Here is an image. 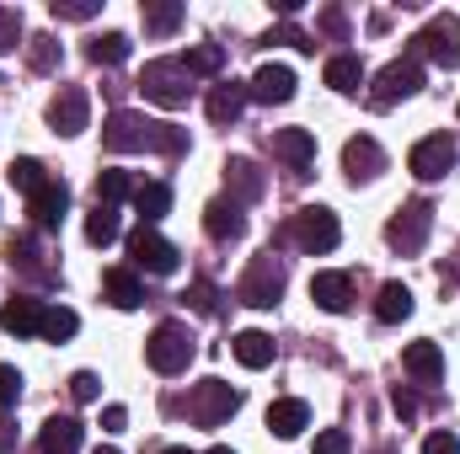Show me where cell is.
<instances>
[{
  "label": "cell",
  "mask_w": 460,
  "mask_h": 454,
  "mask_svg": "<svg viewBox=\"0 0 460 454\" xmlns=\"http://www.w3.org/2000/svg\"><path fill=\"white\" fill-rule=\"evenodd\" d=\"M284 235L300 246V251H332L338 240H343V225H338V214L332 209H322V204H311V209H300L289 225H284Z\"/></svg>",
  "instance_id": "277c9868"
},
{
  "label": "cell",
  "mask_w": 460,
  "mask_h": 454,
  "mask_svg": "<svg viewBox=\"0 0 460 454\" xmlns=\"http://www.w3.org/2000/svg\"><path fill=\"white\" fill-rule=\"evenodd\" d=\"M22 38V11L16 5H0V54H11Z\"/></svg>",
  "instance_id": "ab89813d"
},
{
  "label": "cell",
  "mask_w": 460,
  "mask_h": 454,
  "mask_svg": "<svg viewBox=\"0 0 460 454\" xmlns=\"http://www.w3.org/2000/svg\"><path fill=\"white\" fill-rule=\"evenodd\" d=\"M5 251H11V267H16V262H22V267H38V251H32V240H27V235H11V246H5Z\"/></svg>",
  "instance_id": "bcb514c9"
},
{
  "label": "cell",
  "mask_w": 460,
  "mask_h": 454,
  "mask_svg": "<svg viewBox=\"0 0 460 454\" xmlns=\"http://www.w3.org/2000/svg\"><path fill=\"white\" fill-rule=\"evenodd\" d=\"M86 59H92V65H123V59H128V38H123V32L92 38V43H86Z\"/></svg>",
  "instance_id": "4dcf8cb0"
},
{
  "label": "cell",
  "mask_w": 460,
  "mask_h": 454,
  "mask_svg": "<svg viewBox=\"0 0 460 454\" xmlns=\"http://www.w3.org/2000/svg\"><path fill=\"white\" fill-rule=\"evenodd\" d=\"M43 182H49V177H43V166H38L32 155H22V161H11V188H22V193L32 198V193H38Z\"/></svg>",
  "instance_id": "d590c367"
},
{
  "label": "cell",
  "mask_w": 460,
  "mask_h": 454,
  "mask_svg": "<svg viewBox=\"0 0 460 454\" xmlns=\"http://www.w3.org/2000/svg\"><path fill=\"white\" fill-rule=\"evenodd\" d=\"M49 11H54L59 22H92V16H97L102 5H97V0H54Z\"/></svg>",
  "instance_id": "74e56055"
},
{
  "label": "cell",
  "mask_w": 460,
  "mask_h": 454,
  "mask_svg": "<svg viewBox=\"0 0 460 454\" xmlns=\"http://www.w3.org/2000/svg\"><path fill=\"white\" fill-rule=\"evenodd\" d=\"M353 444H348L343 428H327V433H316V454H348Z\"/></svg>",
  "instance_id": "ee69618b"
},
{
  "label": "cell",
  "mask_w": 460,
  "mask_h": 454,
  "mask_svg": "<svg viewBox=\"0 0 460 454\" xmlns=\"http://www.w3.org/2000/svg\"><path fill=\"white\" fill-rule=\"evenodd\" d=\"M128 257H134V267H145V273H155V278L177 273V262H182V251H177L155 225H139L128 235Z\"/></svg>",
  "instance_id": "9c48e42d"
},
{
  "label": "cell",
  "mask_w": 460,
  "mask_h": 454,
  "mask_svg": "<svg viewBox=\"0 0 460 454\" xmlns=\"http://www.w3.org/2000/svg\"><path fill=\"white\" fill-rule=\"evenodd\" d=\"M375 316H380L385 327H396V321H407V316H412V289H407V284H380V300H375Z\"/></svg>",
  "instance_id": "4316f807"
},
{
  "label": "cell",
  "mask_w": 460,
  "mask_h": 454,
  "mask_svg": "<svg viewBox=\"0 0 460 454\" xmlns=\"http://www.w3.org/2000/svg\"><path fill=\"white\" fill-rule=\"evenodd\" d=\"M407 171H412L418 182H439L445 171H456V139H445V134L418 139L412 155H407Z\"/></svg>",
  "instance_id": "8fae6325"
},
{
  "label": "cell",
  "mask_w": 460,
  "mask_h": 454,
  "mask_svg": "<svg viewBox=\"0 0 460 454\" xmlns=\"http://www.w3.org/2000/svg\"><path fill=\"white\" fill-rule=\"evenodd\" d=\"M22 401V374L11 363H0V406H16Z\"/></svg>",
  "instance_id": "7bdbcfd3"
},
{
  "label": "cell",
  "mask_w": 460,
  "mask_h": 454,
  "mask_svg": "<svg viewBox=\"0 0 460 454\" xmlns=\"http://www.w3.org/2000/svg\"><path fill=\"white\" fill-rule=\"evenodd\" d=\"M139 92H145V102H155V108H188L193 75H188L182 59H150L145 75H139Z\"/></svg>",
  "instance_id": "7a4b0ae2"
},
{
  "label": "cell",
  "mask_w": 460,
  "mask_h": 454,
  "mask_svg": "<svg viewBox=\"0 0 460 454\" xmlns=\"http://www.w3.org/2000/svg\"><path fill=\"white\" fill-rule=\"evenodd\" d=\"M193 332L182 327V321H161L155 332H150V342H145V358H150V369L155 374H182L188 363H193Z\"/></svg>",
  "instance_id": "3957f363"
},
{
  "label": "cell",
  "mask_w": 460,
  "mask_h": 454,
  "mask_svg": "<svg viewBox=\"0 0 460 454\" xmlns=\"http://www.w3.org/2000/svg\"><path fill=\"white\" fill-rule=\"evenodd\" d=\"M230 353H235V363H246V369H268V363H273V337L257 332V327H246V332L230 337Z\"/></svg>",
  "instance_id": "cb8c5ba5"
},
{
  "label": "cell",
  "mask_w": 460,
  "mask_h": 454,
  "mask_svg": "<svg viewBox=\"0 0 460 454\" xmlns=\"http://www.w3.org/2000/svg\"><path fill=\"white\" fill-rule=\"evenodd\" d=\"M0 327H5L11 337H32V332H43V305H38L32 294H11L5 310H0Z\"/></svg>",
  "instance_id": "e0dca14e"
},
{
  "label": "cell",
  "mask_w": 460,
  "mask_h": 454,
  "mask_svg": "<svg viewBox=\"0 0 460 454\" xmlns=\"http://www.w3.org/2000/svg\"><path fill=\"white\" fill-rule=\"evenodd\" d=\"M246 102H252V97H246V86H241V81H220V86L209 92V102H204V108H209V123H220V128H226V123L241 118Z\"/></svg>",
  "instance_id": "603a6c76"
},
{
  "label": "cell",
  "mask_w": 460,
  "mask_h": 454,
  "mask_svg": "<svg viewBox=\"0 0 460 454\" xmlns=\"http://www.w3.org/2000/svg\"><path fill=\"white\" fill-rule=\"evenodd\" d=\"M70 396H75V401H97V396H102V380H97L92 369H81V374H70Z\"/></svg>",
  "instance_id": "b9f144b4"
},
{
  "label": "cell",
  "mask_w": 460,
  "mask_h": 454,
  "mask_svg": "<svg viewBox=\"0 0 460 454\" xmlns=\"http://www.w3.org/2000/svg\"><path fill=\"white\" fill-rule=\"evenodd\" d=\"M204 230H209V240H241V235H246L241 204H235V198H215V204L204 209Z\"/></svg>",
  "instance_id": "ac0fdd59"
},
{
  "label": "cell",
  "mask_w": 460,
  "mask_h": 454,
  "mask_svg": "<svg viewBox=\"0 0 460 454\" xmlns=\"http://www.w3.org/2000/svg\"><path fill=\"white\" fill-rule=\"evenodd\" d=\"M311 300H316L322 310L343 316L348 305H353V278H348V273H316V278H311Z\"/></svg>",
  "instance_id": "ffe728a7"
},
{
  "label": "cell",
  "mask_w": 460,
  "mask_h": 454,
  "mask_svg": "<svg viewBox=\"0 0 460 454\" xmlns=\"http://www.w3.org/2000/svg\"><path fill=\"white\" fill-rule=\"evenodd\" d=\"M86 240H92V246H113L118 240V209H102V204H97V209L86 214Z\"/></svg>",
  "instance_id": "836d02e7"
},
{
  "label": "cell",
  "mask_w": 460,
  "mask_h": 454,
  "mask_svg": "<svg viewBox=\"0 0 460 454\" xmlns=\"http://www.w3.org/2000/svg\"><path fill=\"white\" fill-rule=\"evenodd\" d=\"M0 450H11V423H0Z\"/></svg>",
  "instance_id": "681fc988"
},
{
  "label": "cell",
  "mask_w": 460,
  "mask_h": 454,
  "mask_svg": "<svg viewBox=\"0 0 460 454\" xmlns=\"http://www.w3.org/2000/svg\"><path fill=\"white\" fill-rule=\"evenodd\" d=\"M81 423L75 417H49L43 423V433H38V454H75L81 450Z\"/></svg>",
  "instance_id": "7402d4cb"
},
{
  "label": "cell",
  "mask_w": 460,
  "mask_h": 454,
  "mask_svg": "<svg viewBox=\"0 0 460 454\" xmlns=\"http://www.w3.org/2000/svg\"><path fill=\"white\" fill-rule=\"evenodd\" d=\"M235 406H241V390L226 385V380H199L193 396H188V417H193L199 428H220Z\"/></svg>",
  "instance_id": "8992f818"
},
{
  "label": "cell",
  "mask_w": 460,
  "mask_h": 454,
  "mask_svg": "<svg viewBox=\"0 0 460 454\" xmlns=\"http://www.w3.org/2000/svg\"><path fill=\"white\" fill-rule=\"evenodd\" d=\"M423 92V65L407 54V59H396V65H385L380 70V81H375V92H369V108H396L402 97H418Z\"/></svg>",
  "instance_id": "ba28073f"
},
{
  "label": "cell",
  "mask_w": 460,
  "mask_h": 454,
  "mask_svg": "<svg viewBox=\"0 0 460 454\" xmlns=\"http://www.w3.org/2000/svg\"><path fill=\"white\" fill-rule=\"evenodd\" d=\"M86 118H92V97H86L81 86H59V97L49 102V123H54V134L75 139V134L86 128Z\"/></svg>",
  "instance_id": "7c38bea8"
},
{
  "label": "cell",
  "mask_w": 460,
  "mask_h": 454,
  "mask_svg": "<svg viewBox=\"0 0 460 454\" xmlns=\"http://www.w3.org/2000/svg\"><path fill=\"white\" fill-rule=\"evenodd\" d=\"M279 294H284V262H279L273 251H262V257L246 267V278L235 284V300L268 310V305H279Z\"/></svg>",
  "instance_id": "5b68a950"
},
{
  "label": "cell",
  "mask_w": 460,
  "mask_h": 454,
  "mask_svg": "<svg viewBox=\"0 0 460 454\" xmlns=\"http://www.w3.org/2000/svg\"><path fill=\"white\" fill-rule=\"evenodd\" d=\"M327 86L343 92V97H353V92L364 86V65H358V54H332V59H327Z\"/></svg>",
  "instance_id": "83f0119b"
},
{
  "label": "cell",
  "mask_w": 460,
  "mask_h": 454,
  "mask_svg": "<svg viewBox=\"0 0 460 454\" xmlns=\"http://www.w3.org/2000/svg\"><path fill=\"white\" fill-rule=\"evenodd\" d=\"M226 188L241 198V204H257V198L268 193V182H262L257 161H246V155H230V161H226Z\"/></svg>",
  "instance_id": "d6986e66"
},
{
  "label": "cell",
  "mask_w": 460,
  "mask_h": 454,
  "mask_svg": "<svg viewBox=\"0 0 460 454\" xmlns=\"http://www.w3.org/2000/svg\"><path fill=\"white\" fill-rule=\"evenodd\" d=\"M27 65H32L38 75L59 70V43H54V38H32V48H27Z\"/></svg>",
  "instance_id": "8d00e7d4"
},
{
  "label": "cell",
  "mask_w": 460,
  "mask_h": 454,
  "mask_svg": "<svg viewBox=\"0 0 460 454\" xmlns=\"http://www.w3.org/2000/svg\"><path fill=\"white\" fill-rule=\"evenodd\" d=\"M134 209H139L145 225H155V220L172 209V188H166V182H139V188H134Z\"/></svg>",
  "instance_id": "f1b7e54d"
},
{
  "label": "cell",
  "mask_w": 460,
  "mask_h": 454,
  "mask_svg": "<svg viewBox=\"0 0 460 454\" xmlns=\"http://www.w3.org/2000/svg\"><path fill=\"white\" fill-rule=\"evenodd\" d=\"M145 32H155V38H166V32H177L182 27V5L177 0H145Z\"/></svg>",
  "instance_id": "f546056e"
},
{
  "label": "cell",
  "mask_w": 460,
  "mask_h": 454,
  "mask_svg": "<svg viewBox=\"0 0 460 454\" xmlns=\"http://www.w3.org/2000/svg\"><path fill=\"white\" fill-rule=\"evenodd\" d=\"M128 193H134V177H128V171H102V177H97V204H102V209H118Z\"/></svg>",
  "instance_id": "d6a6232c"
},
{
  "label": "cell",
  "mask_w": 460,
  "mask_h": 454,
  "mask_svg": "<svg viewBox=\"0 0 460 454\" xmlns=\"http://www.w3.org/2000/svg\"><path fill=\"white\" fill-rule=\"evenodd\" d=\"M97 454H123V450H113V444H97Z\"/></svg>",
  "instance_id": "f907efd6"
},
{
  "label": "cell",
  "mask_w": 460,
  "mask_h": 454,
  "mask_svg": "<svg viewBox=\"0 0 460 454\" xmlns=\"http://www.w3.org/2000/svg\"><path fill=\"white\" fill-rule=\"evenodd\" d=\"M209 454H235V450H226V444H215V450H209Z\"/></svg>",
  "instance_id": "816d5d0a"
},
{
  "label": "cell",
  "mask_w": 460,
  "mask_h": 454,
  "mask_svg": "<svg viewBox=\"0 0 460 454\" xmlns=\"http://www.w3.org/2000/svg\"><path fill=\"white\" fill-rule=\"evenodd\" d=\"M102 294H108V305H118V310H134V305L145 300V289H139V278H134L128 267L102 273Z\"/></svg>",
  "instance_id": "484cf974"
},
{
  "label": "cell",
  "mask_w": 460,
  "mask_h": 454,
  "mask_svg": "<svg viewBox=\"0 0 460 454\" xmlns=\"http://www.w3.org/2000/svg\"><path fill=\"white\" fill-rule=\"evenodd\" d=\"M305 423H311V406H305V401H295V396H284V401H273V406H268V428H273L279 439L305 433Z\"/></svg>",
  "instance_id": "d4e9b609"
},
{
  "label": "cell",
  "mask_w": 460,
  "mask_h": 454,
  "mask_svg": "<svg viewBox=\"0 0 460 454\" xmlns=\"http://www.w3.org/2000/svg\"><path fill=\"white\" fill-rule=\"evenodd\" d=\"M188 75H220V65H226V48L220 43H199V48H188Z\"/></svg>",
  "instance_id": "e575fe53"
},
{
  "label": "cell",
  "mask_w": 460,
  "mask_h": 454,
  "mask_svg": "<svg viewBox=\"0 0 460 454\" xmlns=\"http://www.w3.org/2000/svg\"><path fill=\"white\" fill-rule=\"evenodd\" d=\"M246 97H252V102H289V97H295V70H289V65H262V70L252 75Z\"/></svg>",
  "instance_id": "9a60e30c"
},
{
  "label": "cell",
  "mask_w": 460,
  "mask_h": 454,
  "mask_svg": "<svg viewBox=\"0 0 460 454\" xmlns=\"http://www.w3.org/2000/svg\"><path fill=\"white\" fill-rule=\"evenodd\" d=\"M343 171L353 177V182H369V177H380V171H385V150H380L369 134L348 139V144H343Z\"/></svg>",
  "instance_id": "5bb4252c"
},
{
  "label": "cell",
  "mask_w": 460,
  "mask_h": 454,
  "mask_svg": "<svg viewBox=\"0 0 460 454\" xmlns=\"http://www.w3.org/2000/svg\"><path fill=\"white\" fill-rule=\"evenodd\" d=\"M391 406H396V412H402V417H418V401H412V396H407V390H396V396H391Z\"/></svg>",
  "instance_id": "c3c4849f"
},
{
  "label": "cell",
  "mask_w": 460,
  "mask_h": 454,
  "mask_svg": "<svg viewBox=\"0 0 460 454\" xmlns=\"http://www.w3.org/2000/svg\"><path fill=\"white\" fill-rule=\"evenodd\" d=\"M429 230H434V204H429V198H412V204L385 225V240H391L402 257H418V251L429 246Z\"/></svg>",
  "instance_id": "52a82bcc"
},
{
  "label": "cell",
  "mask_w": 460,
  "mask_h": 454,
  "mask_svg": "<svg viewBox=\"0 0 460 454\" xmlns=\"http://www.w3.org/2000/svg\"><path fill=\"white\" fill-rule=\"evenodd\" d=\"M402 363H407V374H418L423 385H439V380H445V353H439V342H407Z\"/></svg>",
  "instance_id": "44dd1931"
},
{
  "label": "cell",
  "mask_w": 460,
  "mask_h": 454,
  "mask_svg": "<svg viewBox=\"0 0 460 454\" xmlns=\"http://www.w3.org/2000/svg\"><path fill=\"white\" fill-rule=\"evenodd\" d=\"M123 423H128V412H123V406H108V412H102V433H118Z\"/></svg>",
  "instance_id": "7dc6e473"
},
{
  "label": "cell",
  "mask_w": 460,
  "mask_h": 454,
  "mask_svg": "<svg viewBox=\"0 0 460 454\" xmlns=\"http://www.w3.org/2000/svg\"><path fill=\"white\" fill-rule=\"evenodd\" d=\"M102 144L113 155H134V150H155V155H182L188 150V134L177 123H155L145 113H113L102 128Z\"/></svg>",
  "instance_id": "6da1fadb"
},
{
  "label": "cell",
  "mask_w": 460,
  "mask_h": 454,
  "mask_svg": "<svg viewBox=\"0 0 460 454\" xmlns=\"http://www.w3.org/2000/svg\"><path fill=\"white\" fill-rule=\"evenodd\" d=\"M166 454H193V450H166Z\"/></svg>",
  "instance_id": "f5cc1de1"
},
{
  "label": "cell",
  "mask_w": 460,
  "mask_h": 454,
  "mask_svg": "<svg viewBox=\"0 0 460 454\" xmlns=\"http://www.w3.org/2000/svg\"><path fill=\"white\" fill-rule=\"evenodd\" d=\"M65 209H70V188H65V182H54V177L27 198V214H32V225H38V230H54L59 220H65Z\"/></svg>",
  "instance_id": "4fadbf2b"
},
{
  "label": "cell",
  "mask_w": 460,
  "mask_h": 454,
  "mask_svg": "<svg viewBox=\"0 0 460 454\" xmlns=\"http://www.w3.org/2000/svg\"><path fill=\"white\" fill-rule=\"evenodd\" d=\"M182 300H188V305H193L199 316H215V310H220V300H215V284H204V278H193Z\"/></svg>",
  "instance_id": "f35d334b"
},
{
  "label": "cell",
  "mask_w": 460,
  "mask_h": 454,
  "mask_svg": "<svg viewBox=\"0 0 460 454\" xmlns=\"http://www.w3.org/2000/svg\"><path fill=\"white\" fill-rule=\"evenodd\" d=\"M423 454H460V439L450 433V428H439V433L423 439Z\"/></svg>",
  "instance_id": "f6af8a7d"
},
{
  "label": "cell",
  "mask_w": 460,
  "mask_h": 454,
  "mask_svg": "<svg viewBox=\"0 0 460 454\" xmlns=\"http://www.w3.org/2000/svg\"><path fill=\"white\" fill-rule=\"evenodd\" d=\"M75 332H81V316H75V310H65V305L43 310V332H38V337H49V342H70Z\"/></svg>",
  "instance_id": "1f68e13d"
},
{
  "label": "cell",
  "mask_w": 460,
  "mask_h": 454,
  "mask_svg": "<svg viewBox=\"0 0 460 454\" xmlns=\"http://www.w3.org/2000/svg\"><path fill=\"white\" fill-rule=\"evenodd\" d=\"M273 155H279L284 166L305 171V166L316 161V134H311V128H279V134H273Z\"/></svg>",
  "instance_id": "2e32d148"
},
{
  "label": "cell",
  "mask_w": 460,
  "mask_h": 454,
  "mask_svg": "<svg viewBox=\"0 0 460 454\" xmlns=\"http://www.w3.org/2000/svg\"><path fill=\"white\" fill-rule=\"evenodd\" d=\"M412 54H429L439 70H460V16H434L412 38Z\"/></svg>",
  "instance_id": "30bf717a"
},
{
  "label": "cell",
  "mask_w": 460,
  "mask_h": 454,
  "mask_svg": "<svg viewBox=\"0 0 460 454\" xmlns=\"http://www.w3.org/2000/svg\"><path fill=\"white\" fill-rule=\"evenodd\" d=\"M268 43H289V48H305V54L316 48V38H311V32H300L295 22H284V27H273V32H268Z\"/></svg>",
  "instance_id": "60d3db41"
}]
</instances>
